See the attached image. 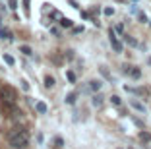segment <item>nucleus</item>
Wrapping results in <instances>:
<instances>
[{"label":"nucleus","instance_id":"nucleus-5","mask_svg":"<svg viewBox=\"0 0 151 149\" xmlns=\"http://www.w3.org/2000/svg\"><path fill=\"white\" fill-rule=\"evenodd\" d=\"M101 81H99V79H93V81H89V89H91V91H99V89H101Z\"/></svg>","mask_w":151,"mask_h":149},{"label":"nucleus","instance_id":"nucleus-12","mask_svg":"<svg viewBox=\"0 0 151 149\" xmlns=\"http://www.w3.org/2000/svg\"><path fill=\"white\" fill-rule=\"evenodd\" d=\"M111 103H112L114 107H120V105H122V99H120L118 95H112V97H111Z\"/></svg>","mask_w":151,"mask_h":149},{"label":"nucleus","instance_id":"nucleus-18","mask_svg":"<svg viewBox=\"0 0 151 149\" xmlns=\"http://www.w3.org/2000/svg\"><path fill=\"white\" fill-rule=\"evenodd\" d=\"M114 14V8H105V16H112Z\"/></svg>","mask_w":151,"mask_h":149},{"label":"nucleus","instance_id":"nucleus-13","mask_svg":"<svg viewBox=\"0 0 151 149\" xmlns=\"http://www.w3.org/2000/svg\"><path fill=\"white\" fill-rule=\"evenodd\" d=\"M76 97H78V93H70V95L66 97V103H68V105H74V103H76Z\"/></svg>","mask_w":151,"mask_h":149},{"label":"nucleus","instance_id":"nucleus-17","mask_svg":"<svg viewBox=\"0 0 151 149\" xmlns=\"http://www.w3.org/2000/svg\"><path fill=\"white\" fill-rule=\"evenodd\" d=\"M4 60H6V64H10V66L14 64V58L10 56V54H4Z\"/></svg>","mask_w":151,"mask_h":149},{"label":"nucleus","instance_id":"nucleus-15","mask_svg":"<svg viewBox=\"0 0 151 149\" xmlns=\"http://www.w3.org/2000/svg\"><path fill=\"white\" fill-rule=\"evenodd\" d=\"M124 39H126V43H128V45H132V47H136V45H138V43H136V39H132L130 35H124Z\"/></svg>","mask_w":151,"mask_h":149},{"label":"nucleus","instance_id":"nucleus-1","mask_svg":"<svg viewBox=\"0 0 151 149\" xmlns=\"http://www.w3.org/2000/svg\"><path fill=\"white\" fill-rule=\"evenodd\" d=\"M8 143L12 145L14 149H23L27 143H29V134H27V130L16 128V130L8 136Z\"/></svg>","mask_w":151,"mask_h":149},{"label":"nucleus","instance_id":"nucleus-2","mask_svg":"<svg viewBox=\"0 0 151 149\" xmlns=\"http://www.w3.org/2000/svg\"><path fill=\"white\" fill-rule=\"evenodd\" d=\"M0 97H2V105L4 109L8 110H14L16 109V99H18V93L12 85H4V87L0 89Z\"/></svg>","mask_w":151,"mask_h":149},{"label":"nucleus","instance_id":"nucleus-16","mask_svg":"<svg viewBox=\"0 0 151 149\" xmlns=\"http://www.w3.org/2000/svg\"><path fill=\"white\" fill-rule=\"evenodd\" d=\"M66 78L70 79L72 83H74V81H76V74H74V72H66Z\"/></svg>","mask_w":151,"mask_h":149},{"label":"nucleus","instance_id":"nucleus-9","mask_svg":"<svg viewBox=\"0 0 151 149\" xmlns=\"http://www.w3.org/2000/svg\"><path fill=\"white\" fill-rule=\"evenodd\" d=\"M91 105H93V107H101V105H103V97H101V95H93V101H91Z\"/></svg>","mask_w":151,"mask_h":149},{"label":"nucleus","instance_id":"nucleus-11","mask_svg":"<svg viewBox=\"0 0 151 149\" xmlns=\"http://www.w3.org/2000/svg\"><path fill=\"white\" fill-rule=\"evenodd\" d=\"M139 140L142 141H151V134L149 132H139Z\"/></svg>","mask_w":151,"mask_h":149},{"label":"nucleus","instance_id":"nucleus-22","mask_svg":"<svg viewBox=\"0 0 151 149\" xmlns=\"http://www.w3.org/2000/svg\"><path fill=\"white\" fill-rule=\"evenodd\" d=\"M101 74L105 76V78H111V76H109V72H107V68H101Z\"/></svg>","mask_w":151,"mask_h":149},{"label":"nucleus","instance_id":"nucleus-4","mask_svg":"<svg viewBox=\"0 0 151 149\" xmlns=\"http://www.w3.org/2000/svg\"><path fill=\"white\" fill-rule=\"evenodd\" d=\"M128 74L132 76L134 79H139V78H142V70H139V68H132V66H130V70H128Z\"/></svg>","mask_w":151,"mask_h":149},{"label":"nucleus","instance_id":"nucleus-3","mask_svg":"<svg viewBox=\"0 0 151 149\" xmlns=\"http://www.w3.org/2000/svg\"><path fill=\"white\" fill-rule=\"evenodd\" d=\"M109 35H111V45H112V48H114L116 53H122V43L116 39V31L111 29V31H109Z\"/></svg>","mask_w":151,"mask_h":149},{"label":"nucleus","instance_id":"nucleus-7","mask_svg":"<svg viewBox=\"0 0 151 149\" xmlns=\"http://www.w3.org/2000/svg\"><path fill=\"white\" fill-rule=\"evenodd\" d=\"M35 109H37V112H41V114H45V112H47V105H45L43 101L35 103Z\"/></svg>","mask_w":151,"mask_h":149},{"label":"nucleus","instance_id":"nucleus-6","mask_svg":"<svg viewBox=\"0 0 151 149\" xmlns=\"http://www.w3.org/2000/svg\"><path fill=\"white\" fill-rule=\"evenodd\" d=\"M45 87H47V89L54 87V78H52V76H47V78H45Z\"/></svg>","mask_w":151,"mask_h":149},{"label":"nucleus","instance_id":"nucleus-8","mask_svg":"<svg viewBox=\"0 0 151 149\" xmlns=\"http://www.w3.org/2000/svg\"><path fill=\"white\" fill-rule=\"evenodd\" d=\"M132 107H134L136 110H139V112H145V107H143V105H142L139 101H136V99L132 101Z\"/></svg>","mask_w":151,"mask_h":149},{"label":"nucleus","instance_id":"nucleus-10","mask_svg":"<svg viewBox=\"0 0 151 149\" xmlns=\"http://www.w3.org/2000/svg\"><path fill=\"white\" fill-rule=\"evenodd\" d=\"M19 50H22V53L25 54V56H31V54H33L31 47H27V45H22V47H19Z\"/></svg>","mask_w":151,"mask_h":149},{"label":"nucleus","instance_id":"nucleus-24","mask_svg":"<svg viewBox=\"0 0 151 149\" xmlns=\"http://www.w3.org/2000/svg\"><path fill=\"white\" fill-rule=\"evenodd\" d=\"M16 4H18L16 0H10V8H18V6H16Z\"/></svg>","mask_w":151,"mask_h":149},{"label":"nucleus","instance_id":"nucleus-20","mask_svg":"<svg viewBox=\"0 0 151 149\" xmlns=\"http://www.w3.org/2000/svg\"><path fill=\"white\" fill-rule=\"evenodd\" d=\"M23 8H25V14H29V0H23Z\"/></svg>","mask_w":151,"mask_h":149},{"label":"nucleus","instance_id":"nucleus-19","mask_svg":"<svg viewBox=\"0 0 151 149\" xmlns=\"http://www.w3.org/2000/svg\"><path fill=\"white\" fill-rule=\"evenodd\" d=\"M116 33H124V25H122V23H120V25H116Z\"/></svg>","mask_w":151,"mask_h":149},{"label":"nucleus","instance_id":"nucleus-21","mask_svg":"<svg viewBox=\"0 0 151 149\" xmlns=\"http://www.w3.org/2000/svg\"><path fill=\"white\" fill-rule=\"evenodd\" d=\"M139 22H142V23H147V16H145V14H139Z\"/></svg>","mask_w":151,"mask_h":149},{"label":"nucleus","instance_id":"nucleus-23","mask_svg":"<svg viewBox=\"0 0 151 149\" xmlns=\"http://www.w3.org/2000/svg\"><path fill=\"white\" fill-rule=\"evenodd\" d=\"M56 145H58V147H62V145H64V141H62V137H56Z\"/></svg>","mask_w":151,"mask_h":149},{"label":"nucleus","instance_id":"nucleus-14","mask_svg":"<svg viewBox=\"0 0 151 149\" xmlns=\"http://www.w3.org/2000/svg\"><path fill=\"white\" fill-rule=\"evenodd\" d=\"M60 25H62V27H72V19L62 18V19H60Z\"/></svg>","mask_w":151,"mask_h":149}]
</instances>
